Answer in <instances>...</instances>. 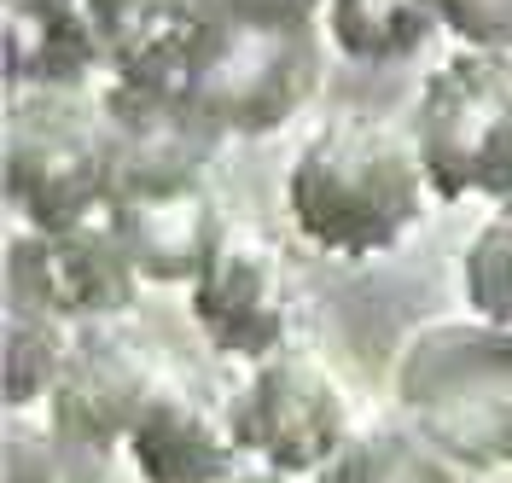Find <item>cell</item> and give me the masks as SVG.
<instances>
[{
    "mask_svg": "<svg viewBox=\"0 0 512 483\" xmlns=\"http://www.w3.org/2000/svg\"><path fill=\"white\" fill-rule=\"evenodd\" d=\"M291 233L332 262H379L437 210L408 123L373 111H332L291 146L280 175Z\"/></svg>",
    "mask_w": 512,
    "mask_h": 483,
    "instance_id": "cell-1",
    "label": "cell"
},
{
    "mask_svg": "<svg viewBox=\"0 0 512 483\" xmlns=\"http://www.w3.org/2000/svg\"><path fill=\"white\" fill-rule=\"evenodd\" d=\"M326 0H198L192 41L175 65V94L210 134H286L326 88Z\"/></svg>",
    "mask_w": 512,
    "mask_h": 483,
    "instance_id": "cell-2",
    "label": "cell"
},
{
    "mask_svg": "<svg viewBox=\"0 0 512 483\" xmlns=\"http://www.w3.org/2000/svg\"><path fill=\"white\" fill-rule=\"evenodd\" d=\"M390 408L466 472H512V332L478 315H431L390 355Z\"/></svg>",
    "mask_w": 512,
    "mask_h": 483,
    "instance_id": "cell-3",
    "label": "cell"
},
{
    "mask_svg": "<svg viewBox=\"0 0 512 483\" xmlns=\"http://www.w3.org/2000/svg\"><path fill=\"white\" fill-rule=\"evenodd\" d=\"M0 181L24 227L99 222L117 198V140L99 94H6Z\"/></svg>",
    "mask_w": 512,
    "mask_h": 483,
    "instance_id": "cell-4",
    "label": "cell"
},
{
    "mask_svg": "<svg viewBox=\"0 0 512 483\" xmlns=\"http://www.w3.org/2000/svg\"><path fill=\"white\" fill-rule=\"evenodd\" d=\"M408 134L437 204H501L512 181V59L448 47L419 76Z\"/></svg>",
    "mask_w": 512,
    "mask_h": 483,
    "instance_id": "cell-5",
    "label": "cell"
},
{
    "mask_svg": "<svg viewBox=\"0 0 512 483\" xmlns=\"http://www.w3.org/2000/svg\"><path fill=\"white\" fill-rule=\"evenodd\" d=\"M227 402H233L245 460L291 472V478H320V466L367 419L338 361H326L303 338L239 367V385L227 390Z\"/></svg>",
    "mask_w": 512,
    "mask_h": 483,
    "instance_id": "cell-6",
    "label": "cell"
},
{
    "mask_svg": "<svg viewBox=\"0 0 512 483\" xmlns=\"http://www.w3.org/2000/svg\"><path fill=\"white\" fill-rule=\"evenodd\" d=\"M303 303L309 297H303V280L291 268L286 245L245 222H233L222 251L187 286V315L198 338L233 367H251L262 355L297 344Z\"/></svg>",
    "mask_w": 512,
    "mask_h": 483,
    "instance_id": "cell-7",
    "label": "cell"
},
{
    "mask_svg": "<svg viewBox=\"0 0 512 483\" xmlns=\"http://www.w3.org/2000/svg\"><path fill=\"white\" fill-rule=\"evenodd\" d=\"M140 291H146V280L128 262L123 239L111 233L105 216L76 227L12 222V233H6V297H24L70 326L128 321Z\"/></svg>",
    "mask_w": 512,
    "mask_h": 483,
    "instance_id": "cell-8",
    "label": "cell"
},
{
    "mask_svg": "<svg viewBox=\"0 0 512 483\" xmlns=\"http://www.w3.org/2000/svg\"><path fill=\"white\" fill-rule=\"evenodd\" d=\"M175 373V361L128 321H94L76 326L70 355H64V373L47 408L59 431L99 443V449H123L140 408L152 402V390Z\"/></svg>",
    "mask_w": 512,
    "mask_h": 483,
    "instance_id": "cell-9",
    "label": "cell"
},
{
    "mask_svg": "<svg viewBox=\"0 0 512 483\" xmlns=\"http://www.w3.org/2000/svg\"><path fill=\"white\" fill-rule=\"evenodd\" d=\"M123 460L134 483H227L239 466H251L227 390H210L181 367L140 408Z\"/></svg>",
    "mask_w": 512,
    "mask_h": 483,
    "instance_id": "cell-10",
    "label": "cell"
},
{
    "mask_svg": "<svg viewBox=\"0 0 512 483\" xmlns=\"http://www.w3.org/2000/svg\"><path fill=\"white\" fill-rule=\"evenodd\" d=\"M105 222L123 239L128 262L140 268L146 286H175V291H187L204 274V262L222 251V239L233 233V216L216 193V175L117 187Z\"/></svg>",
    "mask_w": 512,
    "mask_h": 483,
    "instance_id": "cell-11",
    "label": "cell"
},
{
    "mask_svg": "<svg viewBox=\"0 0 512 483\" xmlns=\"http://www.w3.org/2000/svg\"><path fill=\"white\" fill-rule=\"evenodd\" d=\"M99 105H105L111 140H117V187L216 175V158H222L227 140L204 129L175 94L105 82V88H99Z\"/></svg>",
    "mask_w": 512,
    "mask_h": 483,
    "instance_id": "cell-12",
    "label": "cell"
},
{
    "mask_svg": "<svg viewBox=\"0 0 512 483\" xmlns=\"http://www.w3.org/2000/svg\"><path fill=\"white\" fill-rule=\"evenodd\" d=\"M82 18L99 41L105 82L169 88L198 24V0H82Z\"/></svg>",
    "mask_w": 512,
    "mask_h": 483,
    "instance_id": "cell-13",
    "label": "cell"
},
{
    "mask_svg": "<svg viewBox=\"0 0 512 483\" xmlns=\"http://www.w3.org/2000/svg\"><path fill=\"white\" fill-rule=\"evenodd\" d=\"M472 472L443 454L414 419L390 414H367L350 431V443L320 466L315 483H466Z\"/></svg>",
    "mask_w": 512,
    "mask_h": 483,
    "instance_id": "cell-14",
    "label": "cell"
},
{
    "mask_svg": "<svg viewBox=\"0 0 512 483\" xmlns=\"http://www.w3.org/2000/svg\"><path fill=\"white\" fill-rule=\"evenodd\" d=\"M443 35L437 0H326V41L355 65H402Z\"/></svg>",
    "mask_w": 512,
    "mask_h": 483,
    "instance_id": "cell-15",
    "label": "cell"
},
{
    "mask_svg": "<svg viewBox=\"0 0 512 483\" xmlns=\"http://www.w3.org/2000/svg\"><path fill=\"white\" fill-rule=\"evenodd\" d=\"M76 326L35 309L24 297L0 303V385H6V414H41L64 373Z\"/></svg>",
    "mask_w": 512,
    "mask_h": 483,
    "instance_id": "cell-16",
    "label": "cell"
},
{
    "mask_svg": "<svg viewBox=\"0 0 512 483\" xmlns=\"http://www.w3.org/2000/svg\"><path fill=\"white\" fill-rule=\"evenodd\" d=\"M123 449L59 431L47 414H6V483H123Z\"/></svg>",
    "mask_w": 512,
    "mask_h": 483,
    "instance_id": "cell-17",
    "label": "cell"
},
{
    "mask_svg": "<svg viewBox=\"0 0 512 483\" xmlns=\"http://www.w3.org/2000/svg\"><path fill=\"white\" fill-rule=\"evenodd\" d=\"M454 280H460L466 315L512 332V210L507 204H489L478 216V227L460 239Z\"/></svg>",
    "mask_w": 512,
    "mask_h": 483,
    "instance_id": "cell-18",
    "label": "cell"
},
{
    "mask_svg": "<svg viewBox=\"0 0 512 483\" xmlns=\"http://www.w3.org/2000/svg\"><path fill=\"white\" fill-rule=\"evenodd\" d=\"M437 12L454 47H483L512 59V0H437Z\"/></svg>",
    "mask_w": 512,
    "mask_h": 483,
    "instance_id": "cell-19",
    "label": "cell"
},
{
    "mask_svg": "<svg viewBox=\"0 0 512 483\" xmlns=\"http://www.w3.org/2000/svg\"><path fill=\"white\" fill-rule=\"evenodd\" d=\"M227 483H315V478H291V472H274V466H239Z\"/></svg>",
    "mask_w": 512,
    "mask_h": 483,
    "instance_id": "cell-20",
    "label": "cell"
},
{
    "mask_svg": "<svg viewBox=\"0 0 512 483\" xmlns=\"http://www.w3.org/2000/svg\"><path fill=\"white\" fill-rule=\"evenodd\" d=\"M501 204H507V210H512V181H507V193H501Z\"/></svg>",
    "mask_w": 512,
    "mask_h": 483,
    "instance_id": "cell-21",
    "label": "cell"
}]
</instances>
